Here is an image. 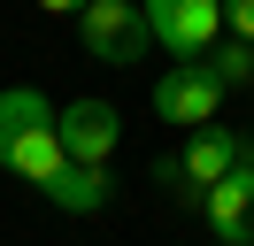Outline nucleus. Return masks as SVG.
<instances>
[{
	"label": "nucleus",
	"mask_w": 254,
	"mask_h": 246,
	"mask_svg": "<svg viewBox=\"0 0 254 246\" xmlns=\"http://www.w3.org/2000/svg\"><path fill=\"white\" fill-rule=\"evenodd\" d=\"M77 39L93 62H108V69H131V62L154 46V31H146V8L139 0H93V8L77 15Z\"/></svg>",
	"instance_id": "obj_1"
},
{
	"label": "nucleus",
	"mask_w": 254,
	"mask_h": 246,
	"mask_svg": "<svg viewBox=\"0 0 254 246\" xmlns=\"http://www.w3.org/2000/svg\"><path fill=\"white\" fill-rule=\"evenodd\" d=\"M139 8H146L154 46L177 54V62H200L208 46L223 39V0H139Z\"/></svg>",
	"instance_id": "obj_2"
},
{
	"label": "nucleus",
	"mask_w": 254,
	"mask_h": 246,
	"mask_svg": "<svg viewBox=\"0 0 254 246\" xmlns=\"http://www.w3.org/2000/svg\"><path fill=\"white\" fill-rule=\"evenodd\" d=\"M247 154H254V146L231 131V123H200V131L185 138V154H177V162H185V192H177V200H185V208H200L208 184H223L239 162H247Z\"/></svg>",
	"instance_id": "obj_3"
},
{
	"label": "nucleus",
	"mask_w": 254,
	"mask_h": 246,
	"mask_svg": "<svg viewBox=\"0 0 254 246\" xmlns=\"http://www.w3.org/2000/svg\"><path fill=\"white\" fill-rule=\"evenodd\" d=\"M216 108H223V85H216L208 62H177V69L154 77V116H162V123L200 131V123H216Z\"/></svg>",
	"instance_id": "obj_4"
},
{
	"label": "nucleus",
	"mask_w": 254,
	"mask_h": 246,
	"mask_svg": "<svg viewBox=\"0 0 254 246\" xmlns=\"http://www.w3.org/2000/svg\"><path fill=\"white\" fill-rule=\"evenodd\" d=\"M54 131H62L69 162H108L116 138H124V123H116V108H108V100H69L62 116H54Z\"/></svg>",
	"instance_id": "obj_5"
},
{
	"label": "nucleus",
	"mask_w": 254,
	"mask_h": 246,
	"mask_svg": "<svg viewBox=\"0 0 254 246\" xmlns=\"http://www.w3.org/2000/svg\"><path fill=\"white\" fill-rule=\"evenodd\" d=\"M0 169L47 192V184H54V177L69 169V146H62V131H54V123H39V131H23L16 146H8V162H0Z\"/></svg>",
	"instance_id": "obj_6"
},
{
	"label": "nucleus",
	"mask_w": 254,
	"mask_h": 246,
	"mask_svg": "<svg viewBox=\"0 0 254 246\" xmlns=\"http://www.w3.org/2000/svg\"><path fill=\"white\" fill-rule=\"evenodd\" d=\"M47 200L69 208V215H100V208L116 200V177H108V162H69L62 177L47 184Z\"/></svg>",
	"instance_id": "obj_7"
},
{
	"label": "nucleus",
	"mask_w": 254,
	"mask_h": 246,
	"mask_svg": "<svg viewBox=\"0 0 254 246\" xmlns=\"http://www.w3.org/2000/svg\"><path fill=\"white\" fill-rule=\"evenodd\" d=\"M54 116H62V108H54L39 85H8L0 92V162H8V146H16L23 131H39V123H54Z\"/></svg>",
	"instance_id": "obj_8"
},
{
	"label": "nucleus",
	"mask_w": 254,
	"mask_h": 246,
	"mask_svg": "<svg viewBox=\"0 0 254 246\" xmlns=\"http://www.w3.org/2000/svg\"><path fill=\"white\" fill-rule=\"evenodd\" d=\"M200 62H208V69H216V85H223V92H239V85H254V46H247V39H216V46H208Z\"/></svg>",
	"instance_id": "obj_9"
},
{
	"label": "nucleus",
	"mask_w": 254,
	"mask_h": 246,
	"mask_svg": "<svg viewBox=\"0 0 254 246\" xmlns=\"http://www.w3.org/2000/svg\"><path fill=\"white\" fill-rule=\"evenodd\" d=\"M223 31L254 46V0H223Z\"/></svg>",
	"instance_id": "obj_10"
},
{
	"label": "nucleus",
	"mask_w": 254,
	"mask_h": 246,
	"mask_svg": "<svg viewBox=\"0 0 254 246\" xmlns=\"http://www.w3.org/2000/svg\"><path fill=\"white\" fill-rule=\"evenodd\" d=\"M39 8H47V15H85L93 0H39Z\"/></svg>",
	"instance_id": "obj_11"
}]
</instances>
